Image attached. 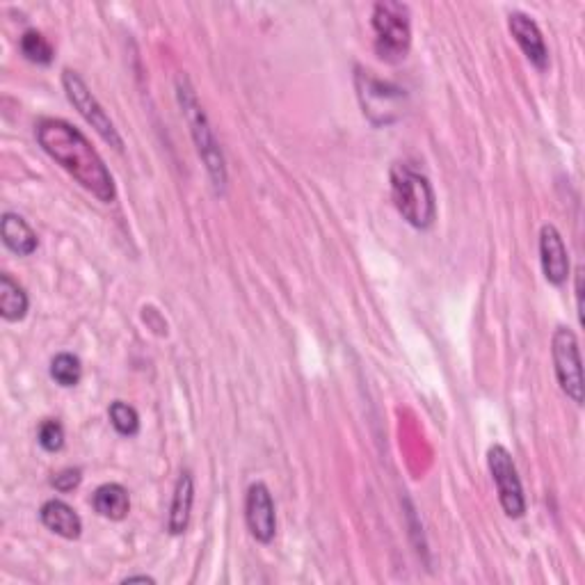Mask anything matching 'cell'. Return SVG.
Listing matches in <instances>:
<instances>
[{
	"mask_svg": "<svg viewBox=\"0 0 585 585\" xmlns=\"http://www.w3.org/2000/svg\"><path fill=\"white\" fill-rule=\"evenodd\" d=\"M37 142L64 172L74 176L78 186L99 199L103 204L115 202L117 188L110 170L103 163L94 144L64 119L46 117L37 124Z\"/></svg>",
	"mask_w": 585,
	"mask_h": 585,
	"instance_id": "1",
	"label": "cell"
},
{
	"mask_svg": "<svg viewBox=\"0 0 585 585\" xmlns=\"http://www.w3.org/2000/svg\"><path fill=\"white\" fill-rule=\"evenodd\" d=\"M391 199L396 211L414 229H430L437 220V199L432 183L410 163H394L389 172Z\"/></svg>",
	"mask_w": 585,
	"mask_h": 585,
	"instance_id": "2",
	"label": "cell"
},
{
	"mask_svg": "<svg viewBox=\"0 0 585 585\" xmlns=\"http://www.w3.org/2000/svg\"><path fill=\"white\" fill-rule=\"evenodd\" d=\"M176 94H179V103L183 108V115H186V119H188L192 140H195L199 156H202L206 170H208V174H211L213 186H215V190L220 192V195H224V190H227V165H224L220 144H218V140H215L213 128H211V124H208L206 112L202 106H199L197 94L190 87L188 78L176 80Z\"/></svg>",
	"mask_w": 585,
	"mask_h": 585,
	"instance_id": "3",
	"label": "cell"
},
{
	"mask_svg": "<svg viewBox=\"0 0 585 585\" xmlns=\"http://www.w3.org/2000/svg\"><path fill=\"white\" fill-rule=\"evenodd\" d=\"M371 23L378 58L389 64L403 62L412 46L410 7L405 3H396V0H382L373 7Z\"/></svg>",
	"mask_w": 585,
	"mask_h": 585,
	"instance_id": "4",
	"label": "cell"
},
{
	"mask_svg": "<svg viewBox=\"0 0 585 585\" xmlns=\"http://www.w3.org/2000/svg\"><path fill=\"white\" fill-rule=\"evenodd\" d=\"M357 96L362 101L364 115L375 126H389L403 115V90L375 78L371 71L357 69Z\"/></svg>",
	"mask_w": 585,
	"mask_h": 585,
	"instance_id": "5",
	"label": "cell"
},
{
	"mask_svg": "<svg viewBox=\"0 0 585 585\" xmlns=\"http://www.w3.org/2000/svg\"><path fill=\"white\" fill-rule=\"evenodd\" d=\"M62 87H64V92H67V99L71 101V106L80 112V117H83L85 122L90 124L94 131L110 144V147L122 151L124 142H122V138H119L115 124H112V119L108 117V112L103 110L101 103L96 101V96L90 92V87L85 85V80L80 78L76 71L64 69L62 71Z\"/></svg>",
	"mask_w": 585,
	"mask_h": 585,
	"instance_id": "6",
	"label": "cell"
},
{
	"mask_svg": "<svg viewBox=\"0 0 585 585\" xmlns=\"http://www.w3.org/2000/svg\"><path fill=\"white\" fill-rule=\"evenodd\" d=\"M551 357H554L556 378L563 394L576 405H583V368L579 339L567 327H558L551 339Z\"/></svg>",
	"mask_w": 585,
	"mask_h": 585,
	"instance_id": "7",
	"label": "cell"
},
{
	"mask_svg": "<svg viewBox=\"0 0 585 585\" xmlns=\"http://www.w3.org/2000/svg\"><path fill=\"white\" fill-rule=\"evenodd\" d=\"M487 467H490V474L496 483V490H499V501L503 512L510 519H519L526 515V496L522 480H519L517 467L512 462V455L506 446L494 444L490 451H487Z\"/></svg>",
	"mask_w": 585,
	"mask_h": 585,
	"instance_id": "8",
	"label": "cell"
},
{
	"mask_svg": "<svg viewBox=\"0 0 585 585\" xmlns=\"http://www.w3.org/2000/svg\"><path fill=\"white\" fill-rule=\"evenodd\" d=\"M245 522L252 538L261 544L272 542L277 533L275 501L270 490L263 483H254L245 496Z\"/></svg>",
	"mask_w": 585,
	"mask_h": 585,
	"instance_id": "9",
	"label": "cell"
},
{
	"mask_svg": "<svg viewBox=\"0 0 585 585\" xmlns=\"http://www.w3.org/2000/svg\"><path fill=\"white\" fill-rule=\"evenodd\" d=\"M540 261L549 284L563 286L570 279V254L554 224H544L540 229Z\"/></svg>",
	"mask_w": 585,
	"mask_h": 585,
	"instance_id": "10",
	"label": "cell"
},
{
	"mask_svg": "<svg viewBox=\"0 0 585 585\" xmlns=\"http://www.w3.org/2000/svg\"><path fill=\"white\" fill-rule=\"evenodd\" d=\"M508 28L512 32V37H515V42L522 48L524 55L535 69L544 71L549 67V51H547V44H544V37H542V30L538 28V23H535L531 16L524 14V12H512L508 16Z\"/></svg>",
	"mask_w": 585,
	"mask_h": 585,
	"instance_id": "11",
	"label": "cell"
},
{
	"mask_svg": "<svg viewBox=\"0 0 585 585\" xmlns=\"http://www.w3.org/2000/svg\"><path fill=\"white\" fill-rule=\"evenodd\" d=\"M39 517H42V524L48 531H53L64 540H78L80 533H83V519L62 499L46 501L42 510H39Z\"/></svg>",
	"mask_w": 585,
	"mask_h": 585,
	"instance_id": "12",
	"label": "cell"
},
{
	"mask_svg": "<svg viewBox=\"0 0 585 585\" xmlns=\"http://www.w3.org/2000/svg\"><path fill=\"white\" fill-rule=\"evenodd\" d=\"M192 503H195V483H192L190 471H183L176 480L172 506H170V519H167V531L172 535L186 533L192 515Z\"/></svg>",
	"mask_w": 585,
	"mask_h": 585,
	"instance_id": "13",
	"label": "cell"
},
{
	"mask_svg": "<svg viewBox=\"0 0 585 585\" xmlns=\"http://www.w3.org/2000/svg\"><path fill=\"white\" fill-rule=\"evenodd\" d=\"M0 234H3V243L19 256H30L39 245L37 234L30 229V224L16 213H3Z\"/></svg>",
	"mask_w": 585,
	"mask_h": 585,
	"instance_id": "14",
	"label": "cell"
},
{
	"mask_svg": "<svg viewBox=\"0 0 585 585\" xmlns=\"http://www.w3.org/2000/svg\"><path fill=\"white\" fill-rule=\"evenodd\" d=\"M92 503L101 517L112 519V522H122V519L128 517V512H131V496H128L126 487L119 483L101 485L94 492Z\"/></svg>",
	"mask_w": 585,
	"mask_h": 585,
	"instance_id": "15",
	"label": "cell"
},
{
	"mask_svg": "<svg viewBox=\"0 0 585 585\" xmlns=\"http://www.w3.org/2000/svg\"><path fill=\"white\" fill-rule=\"evenodd\" d=\"M30 300L21 284H16L10 275H0V314L7 323L23 320L28 314Z\"/></svg>",
	"mask_w": 585,
	"mask_h": 585,
	"instance_id": "16",
	"label": "cell"
},
{
	"mask_svg": "<svg viewBox=\"0 0 585 585\" xmlns=\"http://www.w3.org/2000/svg\"><path fill=\"white\" fill-rule=\"evenodd\" d=\"M51 378L60 384V387H76L83 378V366H80V359L76 355H71V352H60V355H55V359L51 362Z\"/></svg>",
	"mask_w": 585,
	"mask_h": 585,
	"instance_id": "17",
	"label": "cell"
},
{
	"mask_svg": "<svg viewBox=\"0 0 585 585\" xmlns=\"http://www.w3.org/2000/svg\"><path fill=\"white\" fill-rule=\"evenodd\" d=\"M110 423L122 437H135L140 432V416L124 400H115L108 410Z\"/></svg>",
	"mask_w": 585,
	"mask_h": 585,
	"instance_id": "18",
	"label": "cell"
},
{
	"mask_svg": "<svg viewBox=\"0 0 585 585\" xmlns=\"http://www.w3.org/2000/svg\"><path fill=\"white\" fill-rule=\"evenodd\" d=\"M21 53L26 55V60L35 64H51L53 60V46L48 39L37 30H26L21 37Z\"/></svg>",
	"mask_w": 585,
	"mask_h": 585,
	"instance_id": "19",
	"label": "cell"
},
{
	"mask_svg": "<svg viewBox=\"0 0 585 585\" xmlns=\"http://www.w3.org/2000/svg\"><path fill=\"white\" fill-rule=\"evenodd\" d=\"M39 446L44 448L48 453H58L64 446V428L60 426V421L48 419L39 426Z\"/></svg>",
	"mask_w": 585,
	"mask_h": 585,
	"instance_id": "20",
	"label": "cell"
},
{
	"mask_svg": "<svg viewBox=\"0 0 585 585\" xmlns=\"http://www.w3.org/2000/svg\"><path fill=\"white\" fill-rule=\"evenodd\" d=\"M80 480H83V474H80V469H64L60 471L58 476L51 480V485L55 487L58 492H74L76 487L80 485Z\"/></svg>",
	"mask_w": 585,
	"mask_h": 585,
	"instance_id": "21",
	"label": "cell"
},
{
	"mask_svg": "<svg viewBox=\"0 0 585 585\" xmlns=\"http://www.w3.org/2000/svg\"><path fill=\"white\" fill-rule=\"evenodd\" d=\"M581 279H583V270L579 268V270H576V307H579V323H583V286H581Z\"/></svg>",
	"mask_w": 585,
	"mask_h": 585,
	"instance_id": "22",
	"label": "cell"
},
{
	"mask_svg": "<svg viewBox=\"0 0 585 585\" xmlns=\"http://www.w3.org/2000/svg\"><path fill=\"white\" fill-rule=\"evenodd\" d=\"M135 581H142V583H156L151 576H128V579H124V583H135Z\"/></svg>",
	"mask_w": 585,
	"mask_h": 585,
	"instance_id": "23",
	"label": "cell"
}]
</instances>
